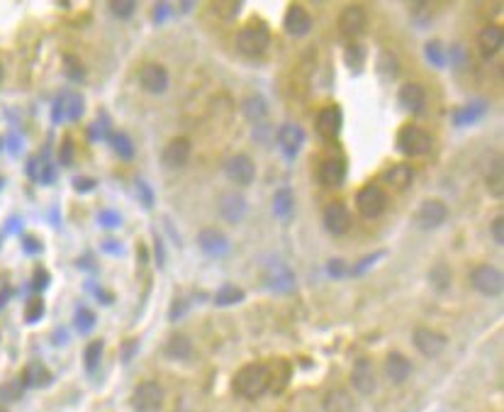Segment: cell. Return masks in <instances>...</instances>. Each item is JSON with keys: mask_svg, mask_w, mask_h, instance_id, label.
I'll use <instances>...</instances> for the list:
<instances>
[{"mask_svg": "<svg viewBox=\"0 0 504 412\" xmlns=\"http://www.w3.org/2000/svg\"><path fill=\"white\" fill-rule=\"evenodd\" d=\"M234 390L246 400L261 398V395L268 390L266 366H261V363H248V366H244L234 378Z\"/></svg>", "mask_w": 504, "mask_h": 412, "instance_id": "cell-1", "label": "cell"}, {"mask_svg": "<svg viewBox=\"0 0 504 412\" xmlns=\"http://www.w3.org/2000/svg\"><path fill=\"white\" fill-rule=\"evenodd\" d=\"M270 44V30L263 23L253 20V23L244 25L237 32V49L246 56H258L268 49Z\"/></svg>", "mask_w": 504, "mask_h": 412, "instance_id": "cell-2", "label": "cell"}, {"mask_svg": "<svg viewBox=\"0 0 504 412\" xmlns=\"http://www.w3.org/2000/svg\"><path fill=\"white\" fill-rule=\"evenodd\" d=\"M431 135L417 125H405L397 135V149L405 156H424L431 151Z\"/></svg>", "mask_w": 504, "mask_h": 412, "instance_id": "cell-3", "label": "cell"}, {"mask_svg": "<svg viewBox=\"0 0 504 412\" xmlns=\"http://www.w3.org/2000/svg\"><path fill=\"white\" fill-rule=\"evenodd\" d=\"M356 208L365 220H378L387 208V195L378 186H363L356 195Z\"/></svg>", "mask_w": 504, "mask_h": 412, "instance_id": "cell-4", "label": "cell"}, {"mask_svg": "<svg viewBox=\"0 0 504 412\" xmlns=\"http://www.w3.org/2000/svg\"><path fill=\"white\" fill-rule=\"evenodd\" d=\"M446 218H448V208H446L443 200L427 198L424 203H419L415 222H417L419 230L431 232V230H436V227H441L446 222Z\"/></svg>", "mask_w": 504, "mask_h": 412, "instance_id": "cell-5", "label": "cell"}, {"mask_svg": "<svg viewBox=\"0 0 504 412\" xmlns=\"http://www.w3.org/2000/svg\"><path fill=\"white\" fill-rule=\"evenodd\" d=\"M470 281H473V288L477 290V293L487 295V298H495V295H500L502 288H504L502 271L497 266H487V263H482V266L473 268V273H470Z\"/></svg>", "mask_w": 504, "mask_h": 412, "instance_id": "cell-6", "label": "cell"}, {"mask_svg": "<svg viewBox=\"0 0 504 412\" xmlns=\"http://www.w3.org/2000/svg\"><path fill=\"white\" fill-rule=\"evenodd\" d=\"M83 113H86V98H83L81 93L66 91V93H61V98L54 100L51 120L59 125L63 120H81Z\"/></svg>", "mask_w": 504, "mask_h": 412, "instance_id": "cell-7", "label": "cell"}, {"mask_svg": "<svg viewBox=\"0 0 504 412\" xmlns=\"http://www.w3.org/2000/svg\"><path fill=\"white\" fill-rule=\"evenodd\" d=\"M163 405V388L153 380L139 383L132 393V408L137 412H156Z\"/></svg>", "mask_w": 504, "mask_h": 412, "instance_id": "cell-8", "label": "cell"}, {"mask_svg": "<svg viewBox=\"0 0 504 412\" xmlns=\"http://www.w3.org/2000/svg\"><path fill=\"white\" fill-rule=\"evenodd\" d=\"M225 173L237 186H251L253 178H256V163L246 154H232L225 161Z\"/></svg>", "mask_w": 504, "mask_h": 412, "instance_id": "cell-9", "label": "cell"}, {"mask_svg": "<svg viewBox=\"0 0 504 412\" xmlns=\"http://www.w3.org/2000/svg\"><path fill=\"white\" fill-rule=\"evenodd\" d=\"M412 339H415L417 351L427 358H436L439 354L446 349V344H448V339H446L441 332L429 330V327H417L415 335H412Z\"/></svg>", "mask_w": 504, "mask_h": 412, "instance_id": "cell-10", "label": "cell"}, {"mask_svg": "<svg viewBox=\"0 0 504 412\" xmlns=\"http://www.w3.org/2000/svg\"><path fill=\"white\" fill-rule=\"evenodd\" d=\"M139 83L146 93L161 95V93H166V88H168V71L161 66V63L149 61L139 68Z\"/></svg>", "mask_w": 504, "mask_h": 412, "instance_id": "cell-11", "label": "cell"}, {"mask_svg": "<svg viewBox=\"0 0 504 412\" xmlns=\"http://www.w3.org/2000/svg\"><path fill=\"white\" fill-rule=\"evenodd\" d=\"M275 139H278V146H280V151L285 154V158H295L297 154H300L302 144H305V132H302L300 125L285 123V125L278 127Z\"/></svg>", "mask_w": 504, "mask_h": 412, "instance_id": "cell-12", "label": "cell"}, {"mask_svg": "<svg viewBox=\"0 0 504 412\" xmlns=\"http://www.w3.org/2000/svg\"><path fill=\"white\" fill-rule=\"evenodd\" d=\"M351 385L358 390L360 395H370L375 393L378 388V376H375V366L370 358H358L353 363V371H351Z\"/></svg>", "mask_w": 504, "mask_h": 412, "instance_id": "cell-13", "label": "cell"}, {"mask_svg": "<svg viewBox=\"0 0 504 412\" xmlns=\"http://www.w3.org/2000/svg\"><path fill=\"white\" fill-rule=\"evenodd\" d=\"M263 283H266L270 290H275V293H293L297 281H295V273L290 271V266L275 261L270 263L266 273H263Z\"/></svg>", "mask_w": 504, "mask_h": 412, "instance_id": "cell-14", "label": "cell"}, {"mask_svg": "<svg viewBox=\"0 0 504 412\" xmlns=\"http://www.w3.org/2000/svg\"><path fill=\"white\" fill-rule=\"evenodd\" d=\"M198 244L208 256H215V258H222L232 251V244L229 239H227V235H222L215 227H205V230L198 232Z\"/></svg>", "mask_w": 504, "mask_h": 412, "instance_id": "cell-15", "label": "cell"}, {"mask_svg": "<svg viewBox=\"0 0 504 412\" xmlns=\"http://www.w3.org/2000/svg\"><path fill=\"white\" fill-rule=\"evenodd\" d=\"M344 127V115L339 105H327V108L320 110L317 115V132H320L322 139H336L341 135Z\"/></svg>", "mask_w": 504, "mask_h": 412, "instance_id": "cell-16", "label": "cell"}, {"mask_svg": "<svg viewBox=\"0 0 504 412\" xmlns=\"http://www.w3.org/2000/svg\"><path fill=\"white\" fill-rule=\"evenodd\" d=\"M325 227H327L329 235H334V237H341V235H346L348 232V227H351V213H348V208L341 203V200L327 205Z\"/></svg>", "mask_w": 504, "mask_h": 412, "instance_id": "cell-17", "label": "cell"}, {"mask_svg": "<svg viewBox=\"0 0 504 412\" xmlns=\"http://www.w3.org/2000/svg\"><path fill=\"white\" fill-rule=\"evenodd\" d=\"M283 30L288 32L290 37H305L310 35L312 30V15L307 13L302 5H290L285 10V18H283Z\"/></svg>", "mask_w": 504, "mask_h": 412, "instance_id": "cell-18", "label": "cell"}, {"mask_svg": "<svg viewBox=\"0 0 504 412\" xmlns=\"http://www.w3.org/2000/svg\"><path fill=\"white\" fill-rule=\"evenodd\" d=\"M320 183L327 188H339L346 181V161L341 156H327L320 163Z\"/></svg>", "mask_w": 504, "mask_h": 412, "instance_id": "cell-19", "label": "cell"}, {"mask_svg": "<svg viewBox=\"0 0 504 412\" xmlns=\"http://www.w3.org/2000/svg\"><path fill=\"white\" fill-rule=\"evenodd\" d=\"M246 210H248L246 198H244L241 193H237V190H229V193H225L220 198V215L229 222V225L241 222L244 215H246Z\"/></svg>", "mask_w": 504, "mask_h": 412, "instance_id": "cell-20", "label": "cell"}, {"mask_svg": "<svg viewBox=\"0 0 504 412\" xmlns=\"http://www.w3.org/2000/svg\"><path fill=\"white\" fill-rule=\"evenodd\" d=\"M190 151H193V144H190V139H185V137H176V139H171L166 144V149H163V163H166L168 168H183L185 163L190 161Z\"/></svg>", "mask_w": 504, "mask_h": 412, "instance_id": "cell-21", "label": "cell"}, {"mask_svg": "<svg viewBox=\"0 0 504 412\" xmlns=\"http://www.w3.org/2000/svg\"><path fill=\"white\" fill-rule=\"evenodd\" d=\"M365 30V10L360 5H348L339 15V32L344 37H356Z\"/></svg>", "mask_w": 504, "mask_h": 412, "instance_id": "cell-22", "label": "cell"}, {"mask_svg": "<svg viewBox=\"0 0 504 412\" xmlns=\"http://www.w3.org/2000/svg\"><path fill=\"white\" fill-rule=\"evenodd\" d=\"M502 42H504V30L500 25H487L482 27V32L477 35V46H480V54L482 56H495L497 51L502 49Z\"/></svg>", "mask_w": 504, "mask_h": 412, "instance_id": "cell-23", "label": "cell"}, {"mask_svg": "<svg viewBox=\"0 0 504 412\" xmlns=\"http://www.w3.org/2000/svg\"><path fill=\"white\" fill-rule=\"evenodd\" d=\"M397 95H400V105L407 113H422L424 105H427V91L419 83H405Z\"/></svg>", "mask_w": 504, "mask_h": 412, "instance_id": "cell-24", "label": "cell"}, {"mask_svg": "<svg viewBox=\"0 0 504 412\" xmlns=\"http://www.w3.org/2000/svg\"><path fill=\"white\" fill-rule=\"evenodd\" d=\"M412 373V363L407 356H402L400 351H392L390 356L385 358V376L392 380V383H405Z\"/></svg>", "mask_w": 504, "mask_h": 412, "instance_id": "cell-25", "label": "cell"}, {"mask_svg": "<svg viewBox=\"0 0 504 412\" xmlns=\"http://www.w3.org/2000/svg\"><path fill=\"white\" fill-rule=\"evenodd\" d=\"M383 181L397 190H405L415 181V168H412L410 163H392L390 168L383 171Z\"/></svg>", "mask_w": 504, "mask_h": 412, "instance_id": "cell-26", "label": "cell"}, {"mask_svg": "<svg viewBox=\"0 0 504 412\" xmlns=\"http://www.w3.org/2000/svg\"><path fill=\"white\" fill-rule=\"evenodd\" d=\"M241 113H244V118H246L248 123H253L256 127L261 125V123H266V118H268L266 98H263V95H258V93L248 95V98L241 103Z\"/></svg>", "mask_w": 504, "mask_h": 412, "instance_id": "cell-27", "label": "cell"}, {"mask_svg": "<svg viewBox=\"0 0 504 412\" xmlns=\"http://www.w3.org/2000/svg\"><path fill=\"white\" fill-rule=\"evenodd\" d=\"M268 371V390H275V393H283L285 385L290 383V373H293V366L283 358L273 361L270 366H266Z\"/></svg>", "mask_w": 504, "mask_h": 412, "instance_id": "cell-28", "label": "cell"}, {"mask_svg": "<svg viewBox=\"0 0 504 412\" xmlns=\"http://www.w3.org/2000/svg\"><path fill=\"white\" fill-rule=\"evenodd\" d=\"M163 354H166L171 361H188V358L193 356V342L185 335H171L166 347H163Z\"/></svg>", "mask_w": 504, "mask_h": 412, "instance_id": "cell-29", "label": "cell"}, {"mask_svg": "<svg viewBox=\"0 0 504 412\" xmlns=\"http://www.w3.org/2000/svg\"><path fill=\"white\" fill-rule=\"evenodd\" d=\"M325 412H356V403L353 398L341 388H334L325 395V403H322Z\"/></svg>", "mask_w": 504, "mask_h": 412, "instance_id": "cell-30", "label": "cell"}, {"mask_svg": "<svg viewBox=\"0 0 504 412\" xmlns=\"http://www.w3.org/2000/svg\"><path fill=\"white\" fill-rule=\"evenodd\" d=\"M27 173H30V178L34 183H51L56 178V171H54V166L49 163V158H46L44 154H39V156H32L30 158V163H27Z\"/></svg>", "mask_w": 504, "mask_h": 412, "instance_id": "cell-31", "label": "cell"}, {"mask_svg": "<svg viewBox=\"0 0 504 412\" xmlns=\"http://www.w3.org/2000/svg\"><path fill=\"white\" fill-rule=\"evenodd\" d=\"M273 215L278 220H283V222H288L295 215V198H293V190H290V188L275 190V195H273Z\"/></svg>", "mask_w": 504, "mask_h": 412, "instance_id": "cell-32", "label": "cell"}, {"mask_svg": "<svg viewBox=\"0 0 504 412\" xmlns=\"http://www.w3.org/2000/svg\"><path fill=\"white\" fill-rule=\"evenodd\" d=\"M485 110H487V105L482 103V100H473V103H468V105H463V108L453 110V125H458V127L473 125V123H477V120L482 118V115H485Z\"/></svg>", "mask_w": 504, "mask_h": 412, "instance_id": "cell-33", "label": "cell"}, {"mask_svg": "<svg viewBox=\"0 0 504 412\" xmlns=\"http://www.w3.org/2000/svg\"><path fill=\"white\" fill-rule=\"evenodd\" d=\"M23 383L30 385V388H44V385L51 383V373L46 371L44 363H30L23 373Z\"/></svg>", "mask_w": 504, "mask_h": 412, "instance_id": "cell-34", "label": "cell"}, {"mask_svg": "<svg viewBox=\"0 0 504 412\" xmlns=\"http://www.w3.org/2000/svg\"><path fill=\"white\" fill-rule=\"evenodd\" d=\"M244 295H246V293H244L239 285H222V288L215 293V303L220 305V308H229V305L241 303Z\"/></svg>", "mask_w": 504, "mask_h": 412, "instance_id": "cell-35", "label": "cell"}, {"mask_svg": "<svg viewBox=\"0 0 504 412\" xmlns=\"http://www.w3.org/2000/svg\"><path fill=\"white\" fill-rule=\"evenodd\" d=\"M487 188L495 198H502L504 195V171H502V158L497 156L492 168L487 171Z\"/></svg>", "mask_w": 504, "mask_h": 412, "instance_id": "cell-36", "label": "cell"}, {"mask_svg": "<svg viewBox=\"0 0 504 412\" xmlns=\"http://www.w3.org/2000/svg\"><path fill=\"white\" fill-rule=\"evenodd\" d=\"M108 142L113 144V149L118 151V154L125 158V161H130L132 156H134V144H132V139L125 135V132H110L108 135Z\"/></svg>", "mask_w": 504, "mask_h": 412, "instance_id": "cell-37", "label": "cell"}, {"mask_svg": "<svg viewBox=\"0 0 504 412\" xmlns=\"http://www.w3.org/2000/svg\"><path fill=\"white\" fill-rule=\"evenodd\" d=\"M451 281H453V273H451V268L443 266V263H439V266H434L431 271H429V283H431L439 293H446V290L451 288Z\"/></svg>", "mask_w": 504, "mask_h": 412, "instance_id": "cell-38", "label": "cell"}, {"mask_svg": "<svg viewBox=\"0 0 504 412\" xmlns=\"http://www.w3.org/2000/svg\"><path fill=\"white\" fill-rule=\"evenodd\" d=\"M63 71L71 81H86V66L81 63V59L73 54H63Z\"/></svg>", "mask_w": 504, "mask_h": 412, "instance_id": "cell-39", "label": "cell"}, {"mask_svg": "<svg viewBox=\"0 0 504 412\" xmlns=\"http://www.w3.org/2000/svg\"><path fill=\"white\" fill-rule=\"evenodd\" d=\"M103 349L105 344L100 339H95V342H90V344L86 347V371L88 373H95L98 371V366H100V358H103Z\"/></svg>", "mask_w": 504, "mask_h": 412, "instance_id": "cell-40", "label": "cell"}, {"mask_svg": "<svg viewBox=\"0 0 504 412\" xmlns=\"http://www.w3.org/2000/svg\"><path fill=\"white\" fill-rule=\"evenodd\" d=\"M363 63H365V49L360 44H351L346 46V66L351 68L353 73L363 71Z\"/></svg>", "mask_w": 504, "mask_h": 412, "instance_id": "cell-41", "label": "cell"}, {"mask_svg": "<svg viewBox=\"0 0 504 412\" xmlns=\"http://www.w3.org/2000/svg\"><path fill=\"white\" fill-rule=\"evenodd\" d=\"M110 13L118 20H132V15L137 13V3L134 0H113L110 3Z\"/></svg>", "mask_w": 504, "mask_h": 412, "instance_id": "cell-42", "label": "cell"}, {"mask_svg": "<svg viewBox=\"0 0 504 412\" xmlns=\"http://www.w3.org/2000/svg\"><path fill=\"white\" fill-rule=\"evenodd\" d=\"M378 71L383 73V78H397V71H400V66H397V59L395 54H390V51H383L378 59Z\"/></svg>", "mask_w": 504, "mask_h": 412, "instance_id": "cell-43", "label": "cell"}, {"mask_svg": "<svg viewBox=\"0 0 504 412\" xmlns=\"http://www.w3.org/2000/svg\"><path fill=\"white\" fill-rule=\"evenodd\" d=\"M424 51H427V59H429V63H434V66L436 68H443L446 66V54H443V46H441V42H429L427 46H424Z\"/></svg>", "mask_w": 504, "mask_h": 412, "instance_id": "cell-44", "label": "cell"}, {"mask_svg": "<svg viewBox=\"0 0 504 412\" xmlns=\"http://www.w3.org/2000/svg\"><path fill=\"white\" fill-rule=\"evenodd\" d=\"M73 325H76L78 332H90L95 327V313L88 308H78L76 315H73Z\"/></svg>", "mask_w": 504, "mask_h": 412, "instance_id": "cell-45", "label": "cell"}, {"mask_svg": "<svg viewBox=\"0 0 504 412\" xmlns=\"http://www.w3.org/2000/svg\"><path fill=\"white\" fill-rule=\"evenodd\" d=\"M212 10L220 13L222 20H232L239 10H241V3H227V0H220V3H212Z\"/></svg>", "mask_w": 504, "mask_h": 412, "instance_id": "cell-46", "label": "cell"}, {"mask_svg": "<svg viewBox=\"0 0 504 412\" xmlns=\"http://www.w3.org/2000/svg\"><path fill=\"white\" fill-rule=\"evenodd\" d=\"M42 317H44V303H42V300H32L27 310H25V320L32 325V322H39Z\"/></svg>", "mask_w": 504, "mask_h": 412, "instance_id": "cell-47", "label": "cell"}, {"mask_svg": "<svg viewBox=\"0 0 504 412\" xmlns=\"http://www.w3.org/2000/svg\"><path fill=\"white\" fill-rule=\"evenodd\" d=\"M385 256V251H378V254H370V256H365V258H360V261L356 263V266H353V276H360V273H365L368 271L370 266H373L375 261H380V258Z\"/></svg>", "mask_w": 504, "mask_h": 412, "instance_id": "cell-48", "label": "cell"}, {"mask_svg": "<svg viewBox=\"0 0 504 412\" xmlns=\"http://www.w3.org/2000/svg\"><path fill=\"white\" fill-rule=\"evenodd\" d=\"M59 161H61V166H71L73 163V139L71 137H63L61 149H59Z\"/></svg>", "mask_w": 504, "mask_h": 412, "instance_id": "cell-49", "label": "cell"}, {"mask_svg": "<svg viewBox=\"0 0 504 412\" xmlns=\"http://www.w3.org/2000/svg\"><path fill=\"white\" fill-rule=\"evenodd\" d=\"M46 285H49V273H46L44 268H37L34 278H32V290H37V293H39V290H44Z\"/></svg>", "mask_w": 504, "mask_h": 412, "instance_id": "cell-50", "label": "cell"}, {"mask_svg": "<svg viewBox=\"0 0 504 412\" xmlns=\"http://www.w3.org/2000/svg\"><path fill=\"white\" fill-rule=\"evenodd\" d=\"M98 183H95V178H86V176H76L73 178V188L78 190V193H90Z\"/></svg>", "mask_w": 504, "mask_h": 412, "instance_id": "cell-51", "label": "cell"}, {"mask_svg": "<svg viewBox=\"0 0 504 412\" xmlns=\"http://www.w3.org/2000/svg\"><path fill=\"white\" fill-rule=\"evenodd\" d=\"M492 239H495V244L497 246H502L504 244V220L502 218H495L492 220Z\"/></svg>", "mask_w": 504, "mask_h": 412, "instance_id": "cell-52", "label": "cell"}, {"mask_svg": "<svg viewBox=\"0 0 504 412\" xmlns=\"http://www.w3.org/2000/svg\"><path fill=\"white\" fill-rule=\"evenodd\" d=\"M98 222L103 227H115V225H120V215L118 213H113V210H103V213L98 215Z\"/></svg>", "mask_w": 504, "mask_h": 412, "instance_id": "cell-53", "label": "cell"}, {"mask_svg": "<svg viewBox=\"0 0 504 412\" xmlns=\"http://www.w3.org/2000/svg\"><path fill=\"white\" fill-rule=\"evenodd\" d=\"M168 15H171V5H168V3H156V5H153V23H166Z\"/></svg>", "mask_w": 504, "mask_h": 412, "instance_id": "cell-54", "label": "cell"}, {"mask_svg": "<svg viewBox=\"0 0 504 412\" xmlns=\"http://www.w3.org/2000/svg\"><path fill=\"white\" fill-rule=\"evenodd\" d=\"M346 273V263L341 261V258H336V261H329V276H344Z\"/></svg>", "mask_w": 504, "mask_h": 412, "instance_id": "cell-55", "label": "cell"}, {"mask_svg": "<svg viewBox=\"0 0 504 412\" xmlns=\"http://www.w3.org/2000/svg\"><path fill=\"white\" fill-rule=\"evenodd\" d=\"M137 188H139V193L144 195V203H146V208H151L153 205V195H151V188L146 186L144 181H141V178H137Z\"/></svg>", "mask_w": 504, "mask_h": 412, "instance_id": "cell-56", "label": "cell"}, {"mask_svg": "<svg viewBox=\"0 0 504 412\" xmlns=\"http://www.w3.org/2000/svg\"><path fill=\"white\" fill-rule=\"evenodd\" d=\"M463 61H465L463 46H460V44H453V46H451V63H463Z\"/></svg>", "mask_w": 504, "mask_h": 412, "instance_id": "cell-57", "label": "cell"}, {"mask_svg": "<svg viewBox=\"0 0 504 412\" xmlns=\"http://www.w3.org/2000/svg\"><path fill=\"white\" fill-rule=\"evenodd\" d=\"M25 246H27V251H30V254H37V251H42V242L32 239V237H25Z\"/></svg>", "mask_w": 504, "mask_h": 412, "instance_id": "cell-58", "label": "cell"}, {"mask_svg": "<svg viewBox=\"0 0 504 412\" xmlns=\"http://www.w3.org/2000/svg\"><path fill=\"white\" fill-rule=\"evenodd\" d=\"M173 308H176V310H171V320L176 322L178 317L185 313V303H183V300H176V303H173Z\"/></svg>", "mask_w": 504, "mask_h": 412, "instance_id": "cell-59", "label": "cell"}, {"mask_svg": "<svg viewBox=\"0 0 504 412\" xmlns=\"http://www.w3.org/2000/svg\"><path fill=\"white\" fill-rule=\"evenodd\" d=\"M8 298H10V290H5V293H0V310H3V305L8 303Z\"/></svg>", "mask_w": 504, "mask_h": 412, "instance_id": "cell-60", "label": "cell"}, {"mask_svg": "<svg viewBox=\"0 0 504 412\" xmlns=\"http://www.w3.org/2000/svg\"><path fill=\"white\" fill-rule=\"evenodd\" d=\"M0 81H3V63H0Z\"/></svg>", "mask_w": 504, "mask_h": 412, "instance_id": "cell-61", "label": "cell"}, {"mask_svg": "<svg viewBox=\"0 0 504 412\" xmlns=\"http://www.w3.org/2000/svg\"><path fill=\"white\" fill-rule=\"evenodd\" d=\"M0 412H5V410H0Z\"/></svg>", "mask_w": 504, "mask_h": 412, "instance_id": "cell-62", "label": "cell"}]
</instances>
